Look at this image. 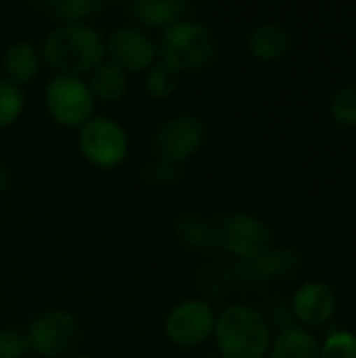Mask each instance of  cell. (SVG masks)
I'll return each mask as SVG.
<instances>
[{"instance_id":"cell-1","label":"cell","mask_w":356,"mask_h":358,"mask_svg":"<svg viewBox=\"0 0 356 358\" xmlns=\"http://www.w3.org/2000/svg\"><path fill=\"white\" fill-rule=\"evenodd\" d=\"M40 55L52 73L86 78L105 61V36L92 23H57L42 38Z\"/></svg>"},{"instance_id":"cell-2","label":"cell","mask_w":356,"mask_h":358,"mask_svg":"<svg viewBox=\"0 0 356 358\" xmlns=\"http://www.w3.org/2000/svg\"><path fill=\"white\" fill-rule=\"evenodd\" d=\"M212 340L220 358H266L273 344V327L258 308L233 302L218 313Z\"/></svg>"},{"instance_id":"cell-3","label":"cell","mask_w":356,"mask_h":358,"mask_svg":"<svg viewBox=\"0 0 356 358\" xmlns=\"http://www.w3.org/2000/svg\"><path fill=\"white\" fill-rule=\"evenodd\" d=\"M159 61L174 67L178 73H195L206 69L218 52L214 31L197 19H180L159 34Z\"/></svg>"},{"instance_id":"cell-4","label":"cell","mask_w":356,"mask_h":358,"mask_svg":"<svg viewBox=\"0 0 356 358\" xmlns=\"http://www.w3.org/2000/svg\"><path fill=\"white\" fill-rule=\"evenodd\" d=\"M48 117L61 128L80 130L92 115L97 101L86 84V78L52 73L42 92Z\"/></svg>"},{"instance_id":"cell-5","label":"cell","mask_w":356,"mask_h":358,"mask_svg":"<svg viewBox=\"0 0 356 358\" xmlns=\"http://www.w3.org/2000/svg\"><path fill=\"white\" fill-rule=\"evenodd\" d=\"M78 151L92 168L113 170L122 166L128 157V130L115 117L94 113L78 130Z\"/></svg>"},{"instance_id":"cell-6","label":"cell","mask_w":356,"mask_h":358,"mask_svg":"<svg viewBox=\"0 0 356 358\" xmlns=\"http://www.w3.org/2000/svg\"><path fill=\"white\" fill-rule=\"evenodd\" d=\"M218 248L233 260L248 262L262 256L273 245V229L248 212H229L216 222Z\"/></svg>"},{"instance_id":"cell-7","label":"cell","mask_w":356,"mask_h":358,"mask_svg":"<svg viewBox=\"0 0 356 358\" xmlns=\"http://www.w3.org/2000/svg\"><path fill=\"white\" fill-rule=\"evenodd\" d=\"M216 317V308L204 298L180 300L164 317V336L178 348H197L212 340Z\"/></svg>"},{"instance_id":"cell-8","label":"cell","mask_w":356,"mask_h":358,"mask_svg":"<svg viewBox=\"0 0 356 358\" xmlns=\"http://www.w3.org/2000/svg\"><path fill=\"white\" fill-rule=\"evenodd\" d=\"M80 323L67 310H46L34 317L25 338L29 352L40 358H65L80 342Z\"/></svg>"},{"instance_id":"cell-9","label":"cell","mask_w":356,"mask_h":358,"mask_svg":"<svg viewBox=\"0 0 356 358\" xmlns=\"http://www.w3.org/2000/svg\"><path fill=\"white\" fill-rule=\"evenodd\" d=\"M105 59L130 73H145L155 61H159L157 40L136 27L122 25L105 36Z\"/></svg>"},{"instance_id":"cell-10","label":"cell","mask_w":356,"mask_h":358,"mask_svg":"<svg viewBox=\"0 0 356 358\" xmlns=\"http://www.w3.org/2000/svg\"><path fill=\"white\" fill-rule=\"evenodd\" d=\"M206 138H208V128L197 115L178 113L166 120L157 128L153 136V149L157 157L185 164L204 147Z\"/></svg>"},{"instance_id":"cell-11","label":"cell","mask_w":356,"mask_h":358,"mask_svg":"<svg viewBox=\"0 0 356 358\" xmlns=\"http://www.w3.org/2000/svg\"><path fill=\"white\" fill-rule=\"evenodd\" d=\"M292 315L300 327H323L327 325L338 308L336 292L323 281H308L300 285L292 298Z\"/></svg>"},{"instance_id":"cell-12","label":"cell","mask_w":356,"mask_h":358,"mask_svg":"<svg viewBox=\"0 0 356 358\" xmlns=\"http://www.w3.org/2000/svg\"><path fill=\"white\" fill-rule=\"evenodd\" d=\"M300 266V254L292 248H271L262 256L237 262L233 268V277L239 283L248 285H260L273 279H281L292 275Z\"/></svg>"},{"instance_id":"cell-13","label":"cell","mask_w":356,"mask_h":358,"mask_svg":"<svg viewBox=\"0 0 356 358\" xmlns=\"http://www.w3.org/2000/svg\"><path fill=\"white\" fill-rule=\"evenodd\" d=\"M191 4L183 0H136L128 4V15L136 27L149 29H168L180 19H187Z\"/></svg>"},{"instance_id":"cell-14","label":"cell","mask_w":356,"mask_h":358,"mask_svg":"<svg viewBox=\"0 0 356 358\" xmlns=\"http://www.w3.org/2000/svg\"><path fill=\"white\" fill-rule=\"evenodd\" d=\"M42 65L44 63H42L40 46H36L29 40L10 42L2 52V71H4L2 78H6L19 88L36 80Z\"/></svg>"},{"instance_id":"cell-15","label":"cell","mask_w":356,"mask_h":358,"mask_svg":"<svg viewBox=\"0 0 356 358\" xmlns=\"http://www.w3.org/2000/svg\"><path fill=\"white\" fill-rule=\"evenodd\" d=\"M86 84L97 103L101 101V103L113 105L126 96L130 88V78L124 69H120L118 65L105 59L86 76Z\"/></svg>"},{"instance_id":"cell-16","label":"cell","mask_w":356,"mask_h":358,"mask_svg":"<svg viewBox=\"0 0 356 358\" xmlns=\"http://www.w3.org/2000/svg\"><path fill=\"white\" fill-rule=\"evenodd\" d=\"M266 358H321V344L308 329L292 325L273 336Z\"/></svg>"},{"instance_id":"cell-17","label":"cell","mask_w":356,"mask_h":358,"mask_svg":"<svg viewBox=\"0 0 356 358\" xmlns=\"http://www.w3.org/2000/svg\"><path fill=\"white\" fill-rule=\"evenodd\" d=\"M290 48V31L279 23H262L248 36V52L258 61H275Z\"/></svg>"},{"instance_id":"cell-18","label":"cell","mask_w":356,"mask_h":358,"mask_svg":"<svg viewBox=\"0 0 356 358\" xmlns=\"http://www.w3.org/2000/svg\"><path fill=\"white\" fill-rule=\"evenodd\" d=\"M176 235L185 245H189L193 250L204 252V250L218 248L216 222H210L197 214H183L176 222Z\"/></svg>"},{"instance_id":"cell-19","label":"cell","mask_w":356,"mask_h":358,"mask_svg":"<svg viewBox=\"0 0 356 358\" xmlns=\"http://www.w3.org/2000/svg\"><path fill=\"white\" fill-rule=\"evenodd\" d=\"M183 73H178L174 67H170L164 61H155L147 71L143 80V88L149 99L153 101H168L170 96L176 94L180 86Z\"/></svg>"},{"instance_id":"cell-20","label":"cell","mask_w":356,"mask_h":358,"mask_svg":"<svg viewBox=\"0 0 356 358\" xmlns=\"http://www.w3.org/2000/svg\"><path fill=\"white\" fill-rule=\"evenodd\" d=\"M42 6L48 8L59 23H90L92 17L105 10V2L99 0H57Z\"/></svg>"},{"instance_id":"cell-21","label":"cell","mask_w":356,"mask_h":358,"mask_svg":"<svg viewBox=\"0 0 356 358\" xmlns=\"http://www.w3.org/2000/svg\"><path fill=\"white\" fill-rule=\"evenodd\" d=\"M25 111V92L0 76V130L19 122Z\"/></svg>"},{"instance_id":"cell-22","label":"cell","mask_w":356,"mask_h":358,"mask_svg":"<svg viewBox=\"0 0 356 358\" xmlns=\"http://www.w3.org/2000/svg\"><path fill=\"white\" fill-rule=\"evenodd\" d=\"M329 113L338 126L355 128L356 126V82L340 88L329 105Z\"/></svg>"},{"instance_id":"cell-23","label":"cell","mask_w":356,"mask_h":358,"mask_svg":"<svg viewBox=\"0 0 356 358\" xmlns=\"http://www.w3.org/2000/svg\"><path fill=\"white\" fill-rule=\"evenodd\" d=\"M185 176H187L185 164L170 162V159H164V157H157L155 162H151V164L145 168V178H147L149 182L162 185V187L178 185Z\"/></svg>"},{"instance_id":"cell-24","label":"cell","mask_w":356,"mask_h":358,"mask_svg":"<svg viewBox=\"0 0 356 358\" xmlns=\"http://www.w3.org/2000/svg\"><path fill=\"white\" fill-rule=\"evenodd\" d=\"M321 358H356V336L346 329H334L321 344Z\"/></svg>"},{"instance_id":"cell-25","label":"cell","mask_w":356,"mask_h":358,"mask_svg":"<svg viewBox=\"0 0 356 358\" xmlns=\"http://www.w3.org/2000/svg\"><path fill=\"white\" fill-rule=\"evenodd\" d=\"M29 352L25 331L0 329V358H25Z\"/></svg>"},{"instance_id":"cell-26","label":"cell","mask_w":356,"mask_h":358,"mask_svg":"<svg viewBox=\"0 0 356 358\" xmlns=\"http://www.w3.org/2000/svg\"><path fill=\"white\" fill-rule=\"evenodd\" d=\"M8 185H10V172H8V168L0 162V193L6 191Z\"/></svg>"},{"instance_id":"cell-27","label":"cell","mask_w":356,"mask_h":358,"mask_svg":"<svg viewBox=\"0 0 356 358\" xmlns=\"http://www.w3.org/2000/svg\"><path fill=\"white\" fill-rule=\"evenodd\" d=\"M69 358H94V357H90V355H71Z\"/></svg>"},{"instance_id":"cell-28","label":"cell","mask_w":356,"mask_h":358,"mask_svg":"<svg viewBox=\"0 0 356 358\" xmlns=\"http://www.w3.org/2000/svg\"><path fill=\"white\" fill-rule=\"evenodd\" d=\"M204 358H220V357H218V355L214 352V355H208V357H204Z\"/></svg>"}]
</instances>
